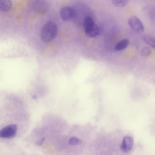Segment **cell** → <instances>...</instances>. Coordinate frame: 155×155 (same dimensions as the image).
Masks as SVG:
<instances>
[{"label": "cell", "instance_id": "cell-5", "mask_svg": "<svg viewBox=\"0 0 155 155\" xmlns=\"http://www.w3.org/2000/svg\"><path fill=\"white\" fill-rule=\"evenodd\" d=\"M34 11L40 15L45 14L49 8V5L46 0H35L32 4Z\"/></svg>", "mask_w": 155, "mask_h": 155}, {"label": "cell", "instance_id": "cell-8", "mask_svg": "<svg viewBox=\"0 0 155 155\" xmlns=\"http://www.w3.org/2000/svg\"><path fill=\"white\" fill-rule=\"evenodd\" d=\"M12 6L11 0H0V10L2 12H6L10 10Z\"/></svg>", "mask_w": 155, "mask_h": 155}, {"label": "cell", "instance_id": "cell-4", "mask_svg": "<svg viewBox=\"0 0 155 155\" xmlns=\"http://www.w3.org/2000/svg\"><path fill=\"white\" fill-rule=\"evenodd\" d=\"M128 24L134 31L139 33L143 32L144 26L140 19L135 15L130 16L128 19Z\"/></svg>", "mask_w": 155, "mask_h": 155}, {"label": "cell", "instance_id": "cell-6", "mask_svg": "<svg viewBox=\"0 0 155 155\" xmlns=\"http://www.w3.org/2000/svg\"><path fill=\"white\" fill-rule=\"evenodd\" d=\"M75 12L74 9L70 6H65L62 8L60 11V16L61 19L64 21L71 20L74 17Z\"/></svg>", "mask_w": 155, "mask_h": 155}, {"label": "cell", "instance_id": "cell-10", "mask_svg": "<svg viewBox=\"0 0 155 155\" xmlns=\"http://www.w3.org/2000/svg\"><path fill=\"white\" fill-rule=\"evenodd\" d=\"M129 42V41L128 39H123L116 44L114 47V49L117 51L123 50L128 46Z\"/></svg>", "mask_w": 155, "mask_h": 155}, {"label": "cell", "instance_id": "cell-13", "mask_svg": "<svg viewBox=\"0 0 155 155\" xmlns=\"http://www.w3.org/2000/svg\"><path fill=\"white\" fill-rule=\"evenodd\" d=\"M82 142V140L75 137L71 138L68 141L69 145L72 146L76 145L81 144Z\"/></svg>", "mask_w": 155, "mask_h": 155}, {"label": "cell", "instance_id": "cell-12", "mask_svg": "<svg viewBox=\"0 0 155 155\" xmlns=\"http://www.w3.org/2000/svg\"><path fill=\"white\" fill-rule=\"evenodd\" d=\"M151 52V50L149 47L146 46L143 47L140 51V54L143 57H147L149 55Z\"/></svg>", "mask_w": 155, "mask_h": 155}, {"label": "cell", "instance_id": "cell-9", "mask_svg": "<svg viewBox=\"0 0 155 155\" xmlns=\"http://www.w3.org/2000/svg\"><path fill=\"white\" fill-rule=\"evenodd\" d=\"M142 38L145 43L155 49V37L145 35L142 36Z\"/></svg>", "mask_w": 155, "mask_h": 155}, {"label": "cell", "instance_id": "cell-11", "mask_svg": "<svg viewBox=\"0 0 155 155\" xmlns=\"http://www.w3.org/2000/svg\"><path fill=\"white\" fill-rule=\"evenodd\" d=\"M113 4L115 6L121 7L127 5L129 0H111Z\"/></svg>", "mask_w": 155, "mask_h": 155}, {"label": "cell", "instance_id": "cell-2", "mask_svg": "<svg viewBox=\"0 0 155 155\" xmlns=\"http://www.w3.org/2000/svg\"><path fill=\"white\" fill-rule=\"evenodd\" d=\"M83 25L84 32L87 37L94 38L99 34V28L91 17L87 16L84 18Z\"/></svg>", "mask_w": 155, "mask_h": 155}, {"label": "cell", "instance_id": "cell-1", "mask_svg": "<svg viewBox=\"0 0 155 155\" xmlns=\"http://www.w3.org/2000/svg\"><path fill=\"white\" fill-rule=\"evenodd\" d=\"M57 33V24L53 21H49L42 27L40 34V38L43 42L48 43L55 38Z\"/></svg>", "mask_w": 155, "mask_h": 155}, {"label": "cell", "instance_id": "cell-14", "mask_svg": "<svg viewBox=\"0 0 155 155\" xmlns=\"http://www.w3.org/2000/svg\"><path fill=\"white\" fill-rule=\"evenodd\" d=\"M45 137H43L41 139L36 141L35 143V145L38 146H41L45 141Z\"/></svg>", "mask_w": 155, "mask_h": 155}, {"label": "cell", "instance_id": "cell-15", "mask_svg": "<svg viewBox=\"0 0 155 155\" xmlns=\"http://www.w3.org/2000/svg\"><path fill=\"white\" fill-rule=\"evenodd\" d=\"M32 97L34 99H36V96L35 95H33V96H32Z\"/></svg>", "mask_w": 155, "mask_h": 155}, {"label": "cell", "instance_id": "cell-3", "mask_svg": "<svg viewBox=\"0 0 155 155\" xmlns=\"http://www.w3.org/2000/svg\"><path fill=\"white\" fill-rule=\"evenodd\" d=\"M17 130V125L12 124L6 126L0 131V137L4 138H12L15 137Z\"/></svg>", "mask_w": 155, "mask_h": 155}, {"label": "cell", "instance_id": "cell-7", "mask_svg": "<svg viewBox=\"0 0 155 155\" xmlns=\"http://www.w3.org/2000/svg\"><path fill=\"white\" fill-rule=\"evenodd\" d=\"M134 143L133 138L129 136H126L123 138L120 145V149L124 152H127L132 149Z\"/></svg>", "mask_w": 155, "mask_h": 155}]
</instances>
